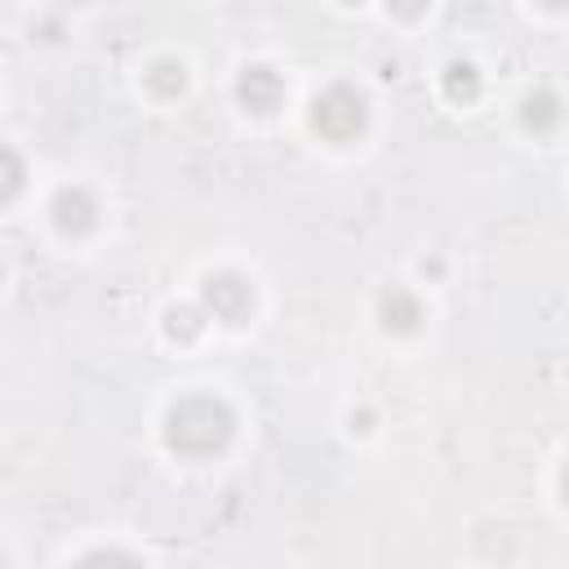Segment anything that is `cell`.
Listing matches in <instances>:
<instances>
[{"instance_id":"obj_1","label":"cell","mask_w":569,"mask_h":569,"mask_svg":"<svg viewBox=\"0 0 569 569\" xmlns=\"http://www.w3.org/2000/svg\"><path fill=\"white\" fill-rule=\"evenodd\" d=\"M236 431V413L218 396H182L164 418V445L187 458H209L227 449Z\"/></svg>"},{"instance_id":"obj_2","label":"cell","mask_w":569,"mask_h":569,"mask_svg":"<svg viewBox=\"0 0 569 569\" xmlns=\"http://www.w3.org/2000/svg\"><path fill=\"white\" fill-rule=\"evenodd\" d=\"M369 120V102L360 89L351 84H329L325 93H316L311 102V124L320 129V138L329 142H351Z\"/></svg>"},{"instance_id":"obj_3","label":"cell","mask_w":569,"mask_h":569,"mask_svg":"<svg viewBox=\"0 0 569 569\" xmlns=\"http://www.w3.org/2000/svg\"><path fill=\"white\" fill-rule=\"evenodd\" d=\"M200 302H204L209 316H218V320H227V325H240V320L253 311V289H249V280L236 276V271H213V276H204V284H200Z\"/></svg>"},{"instance_id":"obj_4","label":"cell","mask_w":569,"mask_h":569,"mask_svg":"<svg viewBox=\"0 0 569 569\" xmlns=\"http://www.w3.org/2000/svg\"><path fill=\"white\" fill-rule=\"evenodd\" d=\"M236 98H240V107H244V111L267 116V111H276V107H280V98H284V80H280L271 67L253 62V67H244V71H240V80H236Z\"/></svg>"},{"instance_id":"obj_5","label":"cell","mask_w":569,"mask_h":569,"mask_svg":"<svg viewBox=\"0 0 569 569\" xmlns=\"http://www.w3.org/2000/svg\"><path fill=\"white\" fill-rule=\"evenodd\" d=\"M49 213H53V227H58L62 236H84V231H93V222H98V204H93V196H89L84 187H62V191L53 196Z\"/></svg>"},{"instance_id":"obj_6","label":"cell","mask_w":569,"mask_h":569,"mask_svg":"<svg viewBox=\"0 0 569 569\" xmlns=\"http://www.w3.org/2000/svg\"><path fill=\"white\" fill-rule=\"evenodd\" d=\"M378 320H382L387 333H413L418 320H422V302L409 289H387L378 298Z\"/></svg>"},{"instance_id":"obj_7","label":"cell","mask_w":569,"mask_h":569,"mask_svg":"<svg viewBox=\"0 0 569 569\" xmlns=\"http://www.w3.org/2000/svg\"><path fill=\"white\" fill-rule=\"evenodd\" d=\"M520 120H525V129H533V133H547V129L560 120V98H556V93H547V89L529 93V98L520 102Z\"/></svg>"},{"instance_id":"obj_8","label":"cell","mask_w":569,"mask_h":569,"mask_svg":"<svg viewBox=\"0 0 569 569\" xmlns=\"http://www.w3.org/2000/svg\"><path fill=\"white\" fill-rule=\"evenodd\" d=\"M147 89H151L156 98H178V93L187 89V67L173 62V58L151 62V67H147Z\"/></svg>"},{"instance_id":"obj_9","label":"cell","mask_w":569,"mask_h":569,"mask_svg":"<svg viewBox=\"0 0 569 569\" xmlns=\"http://www.w3.org/2000/svg\"><path fill=\"white\" fill-rule=\"evenodd\" d=\"M480 93V71L471 62H449L445 67V98L449 102H471Z\"/></svg>"},{"instance_id":"obj_10","label":"cell","mask_w":569,"mask_h":569,"mask_svg":"<svg viewBox=\"0 0 569 569\" xmlns=\"http://www.w3.org/2000/svg\"><path fill=\"white\" fill-rule=\"evenodd\" d=\"M200 329H204L200 307H169L164 311V333L173 342H191V338H200Z\"/></svg>"},{"instance_id":"obj_11","label":"cell","mask_w":569,"mask_h":569,"mask_svg":"<svg viewBox=\"0 0 569 569\" xmlns=\"http://www.w3.org/2000/svg\"><path fill=\"white\" fill-rule=\"evenodd\" d=\"M22 191V160L13 147H4V200H13Z\"/></svg>"},{"instance_id":"obj_12","label":"cell","mask_w":569,"mask_h":569,"mask_svg":"<svg viewBox=\"0 0 569 569\" xmlns=\"http://www.w3.org/2000/svg\"><path fill=\"white\" fill-rule=\"evenodd\" d=\"M387 9L396 18H418V13H427V0H387Z\"/></svg>"},{"instance_id":"obj_13","label":"cell","mask_w":569,"mask_h":569,"mask_svg":"<svg viewBox=\"0 0 569 569\" xmlns=\"http://www.w3.org/2000/svg\"><path fill=\"white\" fill-rule=\"evenodd\" d=\"M547 9H569V0H542Z\"/></svg>"},{"instance_id":"obj_14","label":"cell","mask_w":569,"mask_h":569,"mask_svg":"<svg viewBox=\"0 0 569 569\" xmlns=\"http://www.w3.org/2000/svg\"><path fill=\"white\" fill-rule=\"evenodd\" d=\"M560 489H565V502H569V467H565V476H560Z\"/></svg>"},{"instance_id":"obj_15","label":"cell","mask_w":569,"mask_h":569,"mask_svg":"<svg viewBox=\"0 0 569 569\" xmlns=\"http://www.w3.org/2000/svg\"><path fill=\"white\" fill-rule=\"evenodd\" d=\"M342 4H360V0H342Z\"/></svg>"}]
</instances>
